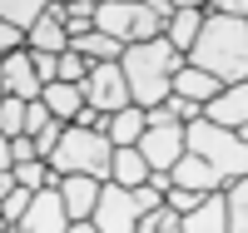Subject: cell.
I'll return each instance as SVG.
<instances>
[{"label": "cell", "instance_id": "6da1fadb", "mask_svg": "<svg viewBox=\"0 0 248 233\" xmlns=\"http://www.w3.org/2000/svg\"><path fill=\"white\" fill-rule=\"evenodd\" d=\"M189 65L169 40H139V45H124L119 55V70H124V84H129V99L139 109H154L174 94V75Z\"/></svg>", "mask_w": 248, "mask_h": 233}, {"label": "cell", "instance_id": "7a4b0ae2", "mask_svg": "<svg viewBox=\"0 0 248 233\" xmlns=\"http://www.w3.org/2000/svg\"><path fill=\"white\" fill-rule=\"evenodd\" d=\"M194 70H209L218 84H238L248 79V20L233 15H203V30L194 40V50L184 55Z\"/></svg>", "mask_w": 248, "mask_h": 233}, {"label": "cell", "instance_id": "3957f363", "mask_svg": "<svg viewBox=\"0 0 248 233\" xmlns=\"http://www.w3.org/2000/svg\"><path fill=\"white\" fill-rule=\"evenodd\" d=\"M184 139H189V154H199L223 184L248 179V144L238 139V129H218L209 119H194V124H184Z\"/></svg>", "mask_w": 248, "mask_h": 233}, {"label": "cell", "instance_id": "277c9868", "mask_svg": "<svg viewBox=\"0 0 248 233\" xmlns=\"http://www.w3.org/2000/svg\"><path fill=\"white\" fill-rule=\"evenodd\" d=\"M45 164L55 169L60 179H65V174H90V179L105 184L109 179V164H114V144H109L105 129H79V124H70L65 139L55 144V154Z\"/></svg>", "mask_w": 248, "mask_h": 233}, {"label": "cell", "instance_id": "5b68a950", "mask_svg": "<svg viewBox=\"0 0 248 233\" xmlns=\"http://www.w3.org/2000/svg\"><path fill=\"white\" fill-rule=\"evenodd\" d=\"M94 30H105L119 45H139V40L164 35V20L149 5H134V0H99L94 5Z\"/></svg>", "mask_w": 248, "mask_h": 233}, {"label": "cell", "instance_id": "8992f818", "mask_svg": "<svg viewBox=\"0 0 248 233\" xmlns=\"http://www.w3.org/2000/svg\"><path fill=\"white\" fill-rule=\"evenodd\" d=\"M79 94H85V104H90V109H99V114H119L124 104H134V99H129V84H124L119 60H109V65H90L85 84H79Z\"/></svg>", "mask_w": 248, "mask_h": 233}, {"label": "cell", "instance_id": "52a82bcc", "mask_svg": "<svg viewBox=\"0 0 248 233\" xmlns=\"http://www.w3.org/2000/svg\"><path fill=\"white\" fill-rule=\"evenodd\" d=\"M139 203H134V188H119V184H99V203H94V228L99 233H134L139 228Z\"/></svg>", "mask_w": 248, "mask_h": 233}, {"label": "cell", "instance_id": "ba28073f", "mask_svg": "<svg viewBox=\"0 0 248 233\" xmlns=\"http://www.w3.org/2000/svg\"><path fill=\"white\" fill-rule=\"evenodd\" d=\"M139 154L149 159V174H169V169L189 154V139H184V124H149L139 139Z\"/></svg>", "mask_w": 248, "mask_h": 233}, {"label": "cell", "instance_id": "9c48e42d", "mask_svg": "<svg viewBox=\"0 0 248 233\" xmlns=\"http://www.w3.org/2000/svg\"><path fill=\"white\" fill-rule=\"evenodd\" d=\"M15 233H70V214H65V199H60V184L40 188L30 199V208L15 223Z\"/></svg>", "mask_w": 248, "mask_h": 233}, {"label": "cell", "instance_id": "30bf717a", "mask_svg": "<svg viewBox=\"0 0 248 233\" xmlns=\"http://www.w3.org/2000/svg\"><path fill=\"white\" fill-rule=\"evenodd\" d=\"M0 90H5L10 99H25V104L45 94V84H40L35 60H30V50H25V45L10 50V55H0Z\"/></svg>", "mask_w": 248, "mask_h": 233}, {"label": "cell", "instance_id": "8fae6325", "mask_svg": "<svg viewBox=\"0 0 248 233\" xmlns=\"http://www.w3.org/2000/svg\"><path fill=\"white\" fill-rule=\"evenodd\" d=\"M25 50L35 55H65L70 50V30H65V5L60 0H50V10L35 20V25L25 30Z\"/></svg>", "mask_w": 248, "mask_h": 233}, {"label": "cell", "instance_id": "7c38bea8", "mask_svg": "<svg viewBox=\"0 0 248 233\" xmlns=\"http://www.w3.org/2000/svg\"><path fill=\"white\" fill-rule=\"evenodd\" d=\"M203 119L218 124V129H243V124H248V79L223 84V90L203 104Z\"/></svg>", "mask_w": 248, "mask_h": 233}, {"label": "cell", "instance_id": "4fadbf2b", "mask_svg": "<svg viewBox=\"0 0 248 233\" xmlns=\"http://www.w3.org/2000/svg\"><path fill=\"white\" fill-rule=\"evenodd\" d=\"M60 199H65L70 223L94 218V203H99V179H90V174H65V179H60Z\"/></svg>", "mask_w": 248, "mask_h": 233}, {"label": "cell", "instance_id": "5bb4252c", "mask_svg": "<svg viewBox=\"0 0 248 233\" xmlns=\"http://www.w3.org/2000/svg\"><path fill=\"white\" fill-rule=\"evenodd\" d=\"M169 174H174V184H179V188H189V194H223V188H229V184H223V179H218V174H214V169L203 164L199 154H184V159L169 169Z\"/></svg>", "mask_w": 248, "mask_h": 233}, {"label": "cell", "instance_id": "9a60e30c", "mask_svg": "<svg viewBox=\"0 0 248 233\" xmlns=\"http://www.w3.org/2000/svg\"><path fill=\"white\" fill-rule=\"evenodd\" d=\"M184 233H229V199L203 194L194 214H184Z\"/></svg>", "mask_w": 248, "mask_h": 233}, {"label": "cell", "instance_id": "2e32d148", "mask_svg": "<svg viewBox=\"0 0 248 233\" xmlns=\"http://www.w3.org/2000/svg\"><path fill=\"white\" fill-rule=\"evenodd\" d=\"M144 129H149V114H144L139 104H124V109L109 114V124H105V134H109L114 149H134V144L144 139Z\"/></svg>", "mask_w": 248, "mask_h": 233}, {"label": "cell", "instance_id": "e0dca14e", "mask_svg": "<svg viewBox=\"0 0 248 233\" xmlns=\"http://www.w3.org/2000/svg\"><path fill=\"white\" fill-rule=\"evenodd\" d=\"M109 184H119V188H139V184H149V159L139 154V144H134V149H114Z\"/></svg>", "mask_w": 248, "mask_h": 233}, {"label": "cell", "instance_id": "ac0fdd59", "mask_svg": "<svg viewBox=\"0 0 248 233\" xmlns=\"http://www.w3.org/2000/svg\"><path fill=\"white\" fill-rule=\"evenodd\" d=\"M223 90V84L209 75V70H194V65H184L179 75H174V94L179 99H194V104H209L214 94Z\"/></svg>", "mask_w": 248, "mask_h": 233}, {"label": "cell", "instance_id": "d6986e66", "mask_svg": "<svg viewBox=\"0 0 248 233\" xmlns=\"http://www.w3.org/2000/svg\"><path fill=\"white\" fill-rule=\"evenodd\" d=\"M45 109L55 114V119H65V124H75V114L85 109V94H79V84H65V79H55V84H45Z\"/></svg>", "mask_w": 248, "mask_h": 233}, {"label": "cell", "instance_id": "ffe728a7", "mask_svg": "<svg viewBox=\"0 0 248 233\" xmlns=\"http://www.w3.org/2000/svg\"><path fill=\"white\" fill-rule=\"evenodd\" d=\"M70 50H75V55H85L90 65H109V60L124 55V45H119V40H109L105 30H85V35H75V40H70Z\"/></svg>", "mask_w": 248, "mask_h": 233}, {"label": "cell", "instance_id": "44dd1931", "mask_svg": "<svg viewBox=\"0 0 248 233\" xmlns=\"http://www.w3.org/2000/svg\"><path fill=\"white\" fill-rule=\"evenodd\" d=\"M203 15H209V10H174V20L164 25V40H169L179 55H189L194 40H199V30H203Z\"/></svg>", "mask_w": 248, "mask_h": 233}, {"label": "cell", "instance_id": "7402d4cb", "mask_svg": "<svg viewBox=\"0 0 248 233\" xmlns=\"http://www.w3.org/2000/svg\"><path fill=\"white\" fill-rule=\"evenodd\" d=\"M45 10H50V0H0V20H5L10 30H20V35H25Z\"/></svg>", "mask_w": 248, "mask_h": 233}, {"label": "cell", "instance_id": "603a6c76", "mask_svg": "<svg viewBox=\"0 0 248 233\" xmlns=\"http://www.w3.org/2000/svg\"><path fill=\"white\" fill-rule=\"evenodd\" d=\"M223 199H229V233H248V179L229 184Z\"/></svg>", "mask_w": 248, "mask_h": 233}, {"label": "cell", "instance_id": "cb8c5ba5", "mask_svg": "<svg viewBox=\"0 0 248 233\" xmlns=\"http://www.w3.org/2000/svg\"><path fill=\"white\" fill-rule=\"evenodd\" d=\"M134 233H184V218L174 214L169 203H159L154 214H144V218H139V228H134Z\"/></svg>", "mask_w": 248, "mask_h": 233}, {"label": "cell", "instance_id": "d4e9b609", "mask_svg": "<svg viewBox=\"0 0 248 233\" xmlns=\"http://www.w3.org/2000/svg\"><path fill=\"white\" fill-rule=\"evenodd\" d=\"M0 134L5 139H20L25 134V99H0Z\"/></svg>", "mask_w": 248, "mask_h": 233}, {"label": "cell", "instance_id": "484cf974", "mask_svg": "<svg viewBox=\"0 0 248 233\" xmlns=\"http://www.w3.org/2000/svg\"><path fill=\"white\" fill-rule=\"evenodd\" d=\"M94 5H99V0H75V5H65V30H70V40L85 35V30H94Z\"/></svg>", "mask_w": 248, "mask_h": 233}, {"label": "cell", "instance_id": "4316f807", "mask_svg": "<svg viewBox=\"0 0 248 233\" xmlns=\"http://www.w3.org/2000/svg\"><path fill=\"white\" fill-rule=\"evenodd\" d=\"M30 199H35L30 188H20V184H15V194H10L5 203H0V223H5V228H15L20 218H25V208H30Z\"/></svg>", "mask_w": 248, "mask_h": 233}, {"label": "cell", "instance_id": "83f0119b", "mask_svg": "<svg viewBox=\"0 0 248 233\" xmlns=\"http://www.w3.org/2000/svg\"><path fill=\"white\" fill-rule=\"evenodd\" d=\"M65 129H70L65 119H50L45 129H40V134H30V139H35V154H40V159H50V154H55V144L65 139Z\"/></svg>", "mask_w": 248, "mask_h": 233}, {"label": "cell", "instance_id": "f1b7e54d", "mask_svg": "<svg viewBox=\"0 0 248 233\" xmlns=\"http://www.w3.org/2000/svg\"><path fill=\"white\" fill-rule=\"evenodd\" d=\"M85 75H90V60L85 55H75V50L60 55V79H65V84H85Z\"/></svg>", "mask_w": 248, "mask_h": 233}, {"label": "cell", "instance_id": "f546056e", "mask_svg": "<svg viewBox=\"0 0 248 233\" xmlns=\"http://www.w3.org/2000/svg\"><path fill=\"white\" fill-rule=\"evenodd\" d=\"M164 109H169L179 124H194V119H203V104H194V99H179V94H169V99H164Z\"/></svg>", "mask_w": 248, "mask_h": 233}, {"label": "cell", "instance_id": "4dcf8cb0", "mask_svg": "<svg viewBox=\"0 0 248 233\" xmlns=\"http://www.w3.org/2000/svg\"><path fill=\"white\" fill-rule=\"evenodd\" d=\"M199 199H203V194H189V188H179V184L169 188V194H164V203H169L179 218H184V214H194V208H199Z\"/></svg>", "mask_w": 248, "mask_h": 233}, {"label": "cell", "instance_id": "1f68e13d", "mask_svg": "<svg viewBox=\"0 0 248 233\" xmlns=\"http://www.w3.org/2000/svg\"><path fill=\"white\" fill-rule=\"evenodd\" d=\"M50 119H55V114L45 109V99H30V104H25V134H40Z\"/></svg>", "mask_w": 248, "mask_h": 233}, {"label": "cell", "instance_id": "d6a6232c", "mask_svg": "<svg viewBox=\"0 0 248 233\" xmlns=\"http://www.w3.org/2000/svg\"><path fill=\"white\" fill-rule=\"evenodd\" d=\"M25 159H40V154H35V139H30V134H20V139H10V169H15V164H25Z\"/></svg>", "mask_w": 248, "mask_h": 233}, {"label": "cell", "instance_id": "836d02e7", "mask_svg": "<svg viewBox=\"0 0 248 233\" xmlns=\"http://www.w3.org/2000/svg\"><path fill=\"white\" fill-rule=\"evenodd\" d=\"M214 15H233V20H248V0H209Z\"/></svg>", "mask_w": 248, "mask_h": 233}, {"label": "cell", "instance_id": "e575fe53", "mask_svg": "<svg viewBox=\"0 0 248 233\" xmlns=\"http://www.w3.org/2000/svg\"><path fill=\"white\" fill-rule=\"evenodd\" d=\"M75 124H79V129H105V124H109V114H99V109H90V104H85V109L75 114Z\"/></svg>", "mask_w": 248, "mask_h": 233}, {"label": "cell", "instance_id": "d590c367", "mask_svg": "<svg viewBox=\"0 0 248 233\" xmlns=\"http://www.w3.org/2000/svg\"><path fill=\"white\" fill-rule=\"evenodd\" d=\"M20 45H25V35H20V30H10L5 20H0V55H10V50H20Z\"/></svg>", "mask_w": 248, "mask_h": 233}, {"label": "cell", "instance_id": "8d00e7d4", "mask_svg": "<svg viewBox=\"0 0 248 233\" xmlns=\"http://www.w3.org/2000/svg\"><path fill=\"white\" fill-rule=\"evenodd\" d=\"M149 188H159V194H169V188H174V174H149Z\"/></svg>", "mask_w": 248, "mask_h": 233}, {"label": "cell", "instance_id": "74e56055", "mask_svg": "<svg viewBox=\"0 0 248 233\" xmlns=\"http://www.w3.org/2000/svg\"><path fill=\"white\" fill-rule=\"evenodd\" d=\"M174 10H209V0H169Z\"/></svg>", "mask_w": 248, "mask_h": 233}, {"label": "cell", "instance_id": "f35d334b", "mask_svg": "<svg viewBox=\"0 0 248 233\" xmlns=\"http://www.w3.org/2000/svg\"><path fill=\"white\" fill-rule=\"evenodd\" d=\"M0 169H10V139L0 134Z\"/></svg>", "mask_w": 248, "mask_h": 233}, {"label": "cell", "instance_id": "ab89813d", "mask_svg": "<svg viewBox=\"0 0 248 233\" xmlns=\"http://www.w3.org/2000/svg\"><path fill=\"white\" fill-rule=\"evenodd\" d=\"M70 233H99V228H94L90 218H79V223H70Z\"/></svg>", "mask_w": 248, "mask_h": 233}, {"label": "cell", "instance_id": "60d3db41", "mask_svg": "<svg viewBox=\"0 0 248 233\" xmlns=\"http://www.w3.org/2000/svg\"><path fill=\"white\" fill-rule=\"evenodd\" d=\"M134 5H149V0H134Z\"/></svg>", "mask_w": 248, "mask_h": 233}, {"label": "cell", "instance_id": "b9f144b4", "mask_svg": "<svg viewBox=\"0 0 248 233\" xmlns=\"http://www.w3.org/2000/svg\"><path fill=\"white\" fill-rule=\"evenodd\" d=\"M60 5H75V0H60Z\"/></svg>", "mask_w": 248, "mask_h": 233}, {"label": "cell", "instance_id": "7bdbcfd3", "mask_svg": "<svg viewBox=\"0 0 248 233\" xmlns=\"http://www.w3.org/2000/svg\"><path fill=\"white\" fill-rule=\"evenodd\" d=\"M0 233H5V223H0Z\"/></svg>", "mask_w": 248, "mask_h": 233}, {"label": "cell", "instance_id": "ee69618b", "mask_svg": "<svg viewBox=\"0 0 248 233\" xmlns=\"http://www.w3.org/2000/svg\"><path fill=\"white\" fill-rule=\"evenodd\" d=\"M0 99H5V90H0Z\"/></svg>", "mask_w": 248, "mask_h": 233}, {"label": "cell", "instance_id": "f6af8a7d", "mask_svg": "<svg viewBox=\"0 0 248 233\" xmlns=\"http://www.w3.org/2000/svg\"><path fill=\"white\" fill-rule=\"evenodd\" d=\"M5 233H15V228H5Z\"/></svg>", "mask_w": 248, "mask_h": 233}]
</instances>
